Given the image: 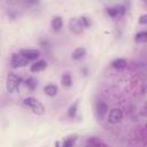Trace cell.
<instances>
[{"instance_id":"6da1fadb","label":"cell","mask_w":147,"mask_h":147,"mask_svg":"<svg viewBox=\"0 0 147 147\" xmlns=\"http://www.w3.org/2000/svg\"><path fill=\"white\" fill-rule=\"evenodd\" d=\"M24 105L26 106V107H29L33 113H36V114H42L44 113V106L37 100V99H34V98H32V96H29V98H25L24 99Z\"/></svg>"},{"instance_id":"7a4b0ae2","label":"cell","mask_w":147,"mask_h":147,"mask_svg":"<svg viewBox=\"0 0 147 147\" xmlns=\"http://www.w3.org/2000/svg\"><path fill=\"white\" fill-rule=\"evenodd\" d=\"M20 84V78L15 74H9L7 76V83H6V88L8 92H14Z\"/></svg>"},{"instance_id":"3957f363","label":"cell","mask_w":147,"mask_h":147,"mask_svg":"<svg viewBox=\"0 0 147 147\" xmlns=\"http://www.w3.org/2000/svg\"><path fill=\"white\" fill-rule=\"evenodd\" d=\"M28 59H25L22 54H14L11 56L10 63L13 68H20V67H25L28 64Z\"/></svg>"},{"instance_id":"277c9868","label":"cell","mask_w":147,"mask_h":147,"mask_svg":"<svg viewBox=\"0 0 147 147\" xmlns=\"http://www.w3.org/2000/svg\"><path fill=\"white\" fill-rule=\"evenodd\" d=\"M69 26H70V30L72 32H75V33H80L83 31V29H84V26L79 22V18H72V20H70Z\"/></svg>"},{"instance_id":"5b68a950","label":"cell","mask_w":147,"mask_h":147,"mask_svg":"<svg viewBox=\"0 0 147 147\" xmlns=\"http://www.w3.org/2000/svg\"><path fill=\"white\" fill-rule=\"evenodd\" d=\"M122 116H123V114H122V111H121L119 109H113V110L109 113L108 121H109L110 123L115 124V123H118V122L122 119Z\"/></svg>"},{"instance_id":"8992f818","label":"cell","mask_w":147,"mask_h":147,"mask_svg":"<svg viewBox=\"0 0 147 147\" xmlns=\"http://www.w3.org/2000/svg\"><path fill=\"white\" fill-rule=\"evenodd\" d=\"M21 54L25 57V59H28V60H34V59H37L38 56H39V51H37V49H23L22 52H21Z\"/></svg>"},{"instance_id":"52a82bcc","label":"cell","mask_w":147,"mask_h":147,"mask_svg":"<svg viewBox=\"0 0 147 147\" xmlns=\"http://www.w3.org/2000/svg\"><path fill=\"white\" fill-rule=\"evenodd\" d=\"M107 110H108V107H107V105L105 102L100 101V102L96 103V114H98L99 117H103L106 115Z\"/></svg>"},{"instance_id":"ba28073f","label":"cell","mask_w":147,"mask_h":147,"mask_svg":"<svg viewBox=\"0 0 147 147\" xmlns=\"http://www.w3.org/2000/svg\"><path fill=\"white\" fill-rule=\"evenodd\" d=\"M46 68V62L45 61H38L36 63H33L30 68V70L32 72H37V71H40V70H44Z\"/></svg>"},{"instance_id":"9c48e42d","label":"cell","mask_w":147,"mask_h":147,"mask_svg":"<svg viewBox=\"0 0 147 147\" xmlns=\"http://www.w3.org/2000/svg\"><path fill=\"white\" fill-rule=\"evenodd\" d=\"M44 91H45V93H46L47 95H49V96H54V95H56V93H57V87H56L55 85L49 84V85L45 86Z\"/></svg>"},{"instance_id":"30bf717a","label":"cell","mask_w":147,"mask_h":147,"mask_svg":"<svg viewBox=\"0 0 147 147\" xmlns=\"http://www.w3.org/2000/svg\"><path fill=\"white\" fill-rule=\"evenodd\" d=\"M52 28L55 30V31H57V30H60L61 28H62V18L60 17V16H56V17H54L53 20H52Z\"/></svg>"},{"instance_id":"8fae6325","label":"cell","mask_w":147,"mask_h":147,"mask_svg":"<svg viewBox=\"0 0 147 147\" xmlns=\"http://www.w3.org/2000/svg\"><path fill=\"white\" fill-rule=\"evenodd\" d=\"M111 65L116 69H123V68L126 67V61L124 59H116V60L113 61Z\"/></svg>"},{"instance_id":"7c38bea8","label":"cell","mask_w":147,"mask_h":147,"mask_svg":"<svg viewBox=\"0 0 147 147\" xmlns=\"http://www.w3.org/2000/svg\"><path fill=\"white\" fill-rule=\"evenodd\" d=\"M84 55H85V48H83V47L76 48V49L72 52V57H74L75 60H79V59H82Z\"/></svg>"},{"instance_id":"4fadbf2b","label":"cell","mask_w":147,"mask_h":147,"mask_svg":"<svg viewBox=\"0 0 147 147\" xmlns=\"http://www.w3.org/2000/svg\"><path fill=\"white\" fill-rule=\"evenodd\" d=\"M72 83V79H71V76L69 74H64L63 77H62V85L63 86H70Z\"/></svg>"},{"instance_id":"5bb4252c","label":"cell","mask_w":147,"mask_h":147,"mask_svg":"<svg viewBox=\"0 0 147 147\" xmlns=\"http://www.w3.org/2000/svg\"><path fill=\"white\" fill-rule=\"evenodd\" d=\"M136 40H137L138 42H145V41L147 40V33H146L145 31L139 32V33L136 36Z\"/></svg>"},{"instance_id":"9a60e30c","label":"cell","mask_w":147,"mask_h":147,"mask_svg":"<svg viewBox=\"0 0 147 147\" xmlns=\"http://www.w3.org/2000/svg\"><path fill=\"white\" fill-rule=\"evenodd\" d=\"M25 83H26V86H28L29 88H31V90H34L36 86H37V83H36V80H34L33 78H28Z\"/></svg>"},{"instance_id":"2e32d148","label":"cell","mask_w":147,"mask_h":147,"mask_svg":"<svg viewBox=\"0 0 147 147\" xmlns=\"http://www.w3.org/2000/svg\"><path fill=\"white\" fill-rule=\"evenodd\" d=\"M79 22L82 23V25H83L84 28H87V26L90 25V22H88L87 17H80V18H79Z\"/></svg>"},{"instance_id":"e0dca14e","label":"cell","mask_w":147,"mask_h":147,"mask_svg":"<svg viewBox=\"0 0 147 147\" xmlns=\"http://www.w3.org/2000/svg\"><path fill=\"white\" fill-rule=\"evenodd\" d=\"M68 115H69L70 117H74V116L76 115V105H75V106H71V107L69 108V111H68Z\"/></svg>"},{"instance_id":"ac0fdd59","label":"cell","mask_w":147,"mask_h":147,"mask_svg":"<svg viewBox=\"0 0 147 147\" xmlns=\"http://www.w3.org/2000/svg\"><path fill=\"white\" fill-rule=\"evenodd\" d=\"M117 13H118V10L115 9V8H110V9H108V14L111 15V16H115Z\"/></svg>"},{"instance_id":"d6986e66","label":"cell","mask_w":147,"mask_h":147,"mask_svg":"<svg viewBox=\"0 0 147 147\" xmlns=\"http://www.w3.org/2000/svg\"><path fill=\"white\" fill-rule=\"evenodd\" d=\"M25 2L29 3V5L34 6V5H38V3H39V0H25Z\"/></svg>"},{"instance_id":"ffe728a7","label":"cell","mask_w":147,"mask_h":147,"mask_svg":"<svg viewBox=\"0 0 147 147\" xmlns=\"http://www.w3.org/2000/svg\"><path fill=\"white\" fill-rule=\"evenodd\" d=\"M74 141H75V139H69V140H67V141H64V146H71L72 144H74Z\"/></svg>"},{"instance_id":"44dd1931","label":"cell","mask_w":147,"mask_h":147,"mask_svg":"<svg viewBox=\"0 0 147 147\" xmlns=\"http://www.w3.org/2000/svg\"><path fill=\"white\" fill-rule=\"evenodd\" d=\"M145 18H146V16H145V15H144V16H141L140 22H141V23H145V22H146V20H145Z\"/></svg>"}]
</instances>
